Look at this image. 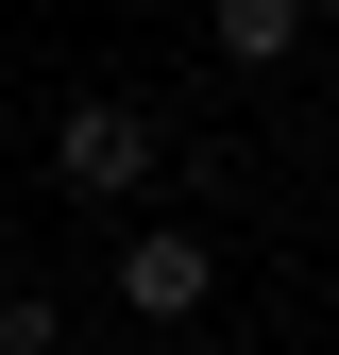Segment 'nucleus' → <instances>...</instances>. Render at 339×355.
Masks as SVG:
<instances>
[{"mask_svg": "<svg viewBox=\"0 0 339 355\" xmlns=\"http://www.w3.org/2000/svg\"><path fill=\"white\" fill-rule=\"evenodd\" d=\"M0 355H68V304L51 288H0Z\"/></svg>", "mask_w": 339, "mask_h": 355, "instance_id": "20e7f679", "label": "nucleus"}, {"mask_svg": "<svg viewBox=\"0 0 339 355\" xmlns=\"http://www.w3.org/2000/svg\"><path fill=\"white\" fill-rule=\"evenodd\" d=\"M306 17H339V0H306Z\"/></svg>", "mask_w": 339, "mask_h": 355, "instance_id": "0eeeda50", "label": "nucleus"}, {"mask_svg": "<svg viewBox=\"0 0 339 355\" xmlns=\"http://www.w3.org/2000/svg\"><path fill=\"white\" fill-rule=\"evenodd\" d=\"M204 288H221V254H204L187 220H153V237H119V322H204Z\"/></svg>", "mask_w": 339, "mask_h": 355, "instance_id": "f03ea898", "label": "nucleus"}, {"mask_svg": "<svg viewBox=\"0 0 339 355\" xmlns=\"http://www.w3.org/2000/svg\"><path fill=\"white\" fill-rule=\"evenodd\" d=\"M153 355H204V338H187V322H170V338H153Z\"/></svg>", "mask_w": 339, "mask_h": 355, "instance_id": "39448f33", "label": "nucleus"}, {"mask_svg": "<svg viewBox=\"0 0 339 355\" xmlns=\"http://www.w3.org/2000/svg\"><path fill=\"white\" fill-rule=\"evenodd\" d=\"M0 254H17V220H0Z\"/></svg>", "mask_w": 339, "mask_h": 355, "instance_id": "423d86ee", "label": "nucleus"}, {"mask_svg": "<svg viewBox=\"0 0 339 355\" xmlns=\"http://www.w3.org/2000/svg\"><path fill=\"white\" fill-rule=\"evenodd\" d=\"M51 187H85V203L153 187V119H136V102H68V119H51Z\"/></svg>", "mask_w": 339, "mask_h": 355, "instance_id": "f257e3e1", "label": "nucleus"}, {"mask_svg": "<svg viewBox=\"0 0 339 355\" xmlns=\"http://www.w3.org/2000/svg\"><path fill=\"white\" fill-rule=\"evenodd\" d=\"M204 34H221L238 68H288L306 51V0H204Z\"/></svg>", "mask_w": 339, "mask_h": 355, "instance_id": "7ed1b4c3", "label": "nucleus"}]
</instances>
